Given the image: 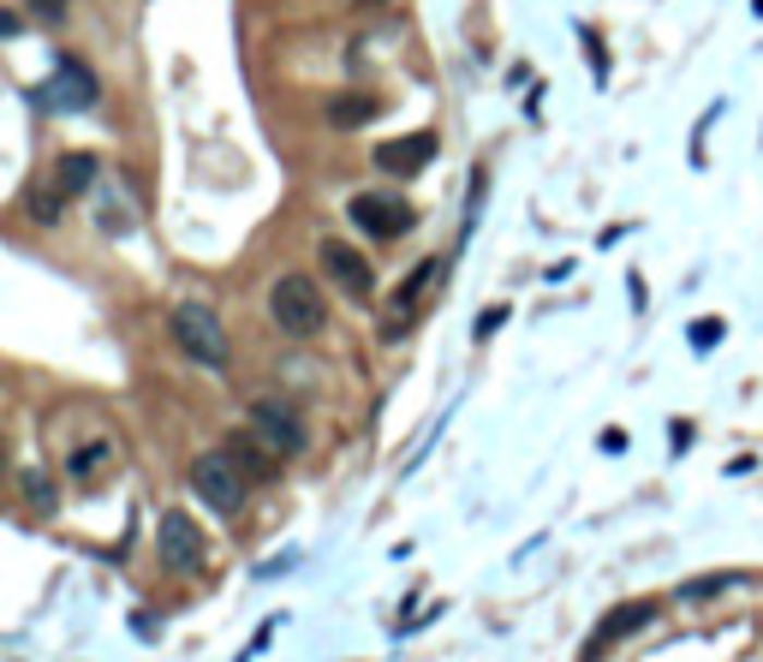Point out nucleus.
<instances>
[{
    "label": "nucleus",
    "instance_id": "nucleus-1",
    "mask_svg": "<svg viewBox=\"0 0 763 662\" xmlns=\"http://www.w3.org/2000/svg\"><path fill=\"white\" fill-rule=\"evenodd\" d=\"M168 328H173V347H180L191 364H203V371H227L233 347H227V328H221V316H215L203 299H180V304H173Z\"/></svg>",
    "mask_w": 763,
    "mask_h": 662
},
{
    "label": "nucleus",
    "instance_id": "nucleus-11",
    "mask_svg": "<svg viewBox=\"0 0 763 662\" xmlns=\"http://www.w3.org/2000/svg\"><path fill=\"white\" fill-rule=\"evenodd\" d=\"M328 125L335 132H352V125H371L376 113H382V101L376 96H359V91H347V96H328Z\"/></svg>",
    "mask_w": 763,
    "mask_h": 662
},
{
    "label": "nucleus",
    "instance_id": "nucleus-23",
    "mask_svg": "<svg viewBox=\"0 0 763 662\" xmlns=\"http://www.w3.org/2000/svg\"><path fill=\"white\" fill-rule=\"evenodd\" d=\"M752 12H758V19H763V0H752Z\"/></svg>",
    "mask_w": 763,
    "mask_h": 662
},
{
    "label": "nucleus",
    "instance_id": "nucleus-7",
    "mask_svg": "<svg viewBox=\"0 0 763 662\" xmlns=\"http://www.w3.org/2000/svg\"><path fill=\"white\" fill-rule=\"evenodd\" d=\"M316 257H323V275L347 292V299H371V292H376V269L364 263V251L347 245V239H323Z\"/></svg>",
    "mask_w": 763,
    "mask_h": 662
},
{
    "label": "nucleus",
    "instance_id": "nucleus-2",
    "mask_svg": "<svg viewBox=\"0 0 763 662\" xmlns=\"http://www.w3.org/2000/svg\"><path fill=\"white\" fill-rule=\"evenodd\" d=\"M269 316L281 323V335L311 340V335H323V323H328V299L311 275H281V281L269 287Z\"/></svg>",
    "mask_w": 763,
    "mask_h": 662
},
{
    "label": "nucleus",
    "instance_id": "nucleus-18",
    "mask_svg": "<svg viewBox=\"0 0 763 662\" xmlns=\"http://www.w3.org/2000/svg\"><path fill=\"white\" fill-rule=\"evenodd\" d=\"M24 502H31L36 514H43V507L55 514V502H60V495H55V483H48L43 472H24Z\"/></svg>",
    "mask_w": 763,
    "mask_h": 662
},
{
    "label": "nucleus",
    "instance_id": "nucleus-19",
    "mask_svg": "<svg viewBox=\"0 0 763 662\" xmlns=\"http://www.w3.org/2000/svg\"><path fill=\"white\" fill-rule=\"evenodd\" d=\"M722 335H728V328H722V316H698V323L686 328V340H692L698 352H710V347H716Z\"/></svg>",
    "mask_w": 763,
    "mask_h": 662
},
{
    "label": "nucleus",
    "instance_id": "nucleus-21",
    "mask_svg": "<svg viewBox=\"0 0 763 662\" xmlns=\"http://www.w3.org/2000/svg\"><path fill=\"white\" fill-rule=\"evenodd\" d=\"M24 7H31L36 19H48V24H60V19H66V0H24Z\"/></svg>",
    "mask_w": 763,
    "mask_h": 662
},
{
    "label": "nucleus",
    "instance_id": "nucleus-9",
    "mask_svg": "<svg viewBox=\"0 0 763 662\" xmlns=\"http://www.w3.org/2000/svg\"><path fill=\"white\" fill-rule=\"evenodd\" d=\"M156 550H161V567L168 573H191L203 567V531L191 526V514H161V531H156Z\"/></svg>",
    "mask_w": 763,
    "mask_h": 662
},
{
    "label": "nucleus",
    "instance_id": "nucleus-6",
    "mask_svg": "<svg viewBox=\"0 0 763 662\" xmlns=\"http://www.w3.org/2000/svg\"><path fill=\"white\" fill-rule=\"evenodd\" d=\"M436 275H441L436 263H417V269L388 292V311H382V323H376V335H382V340H405V335H412L417 311H424V292L436 287Z\"/></svg>",
    "mask_w": 763,
    "mask_h": 662
},
{
    "label": "nucleus",
    "instance_id": "nucleus-12",
    "mask_svg": "<svg viewBox=\"0 0 763 662\" xmlns=\"http://www.w3.org/2000/svg\"><path fill=\"white\" fill-rule=\"evenodd\" d=\"M101 180V156H90V149H72V156H60V191L66 197H84V191H96Z\"/></svg>",
    "mask_w": 763,
    "mask_h": 662
},
{
    "label": "nucleus",
    "instance_id": "nucleus-13",
    "mask_svg": "<svg viewBox=\"0 0 763 662\" xmlns=\"http://www.w3.org/2000/svg\"><path fill=\"white\" fill-rule=\"evenodd\" d=\"M656 615H663V603H651V597H644V603H627V609H615V615L603 621V639H627V633L651 627Z\"/></svg>",
    "mask_w": 763,
    "mask_h": 662
},
{
    "label": "nucleus",
    "instance_id": "nucleus-3",
    "mask_svg": "<svg viewBox=\"0 0 763 662\" xmlns=\"http://www.w3.org/2000/svg\"><path fill=\"white\" fill-rule=\"evenodd\" d=\"M191 490L203 495V507L215 514H239L245 507V466L233 460V448H209L191 460Z\"/></svg>",
    "mask_w": 763,
    "mask_h": 662
},
{
    "label": "nucleus",
    "instance_id": "nucleus-4",
    "mask_svg": "<svg viewBox=\"0 0 763 662\" xmlns=\"http://www.w3.org/2000/svg\"><path fill=\"white\" fill-rule=\"evenodd\" d=\"M96 72L84 67L78 55H60V67H55V79L48 84H36L31 101H43V108H60V113H84V108H96Z\"/></svg>",
    "mask_w": 763,
    "mask_h": 662
},
{
    "label": "nucleus",
    "instance_id": "nucleus-16",
    "mask_svg": "<svg viewBox=\"0 0 763 662\" xmlns=\"http://www.w3.org/2000/svg\"><path fill=\"white\" fill-rule=\"evenodd\" d=\"M96 221L108 227V233H132L137 215L125 209V197H113V191H108V197H96Z\"/></svg>",
    "mask_w": 763,
    "mask_h": 662
},
{
    "label": "nucleus",
    "instance_id": "nucleus-8",
    "mask_svg": "<svg viewBox=\"0 0 763 662\" xmlns=\"http://www.w3.org/2000/svg\"><path fill=\"white\" fill-rule=\"evenodd\" d=\"M251 436H257L269 454H281V460L304 454V424L287 412L281 400H257V406H251Z\"/></svg>",
    "mask_w": 763,
    "mask_h": 662
},
{
    "label": "nucleus",
    "instance_id": "nucleus-15",
    "mask_svg": "<svg viewBox=\"0 0 763 662\" xmlns=\"http://www.w3.org/2000/svg\"><path fill=\"white\" fill-rule=\"evenodd\" d=\"M233 460L245 466V478H269V472H275L269 454H263V442L251 436V430H245V436H233Z\"/></svg>",
    "mask_w": 763,
    "mask_h": 662
},
{
    "label": "nucleus",
    "instance_id": "nucleus-20",
    "mask_svg": "<svg viewBox=\"0 0 763 662\" xmlns=\"http://www.w3.org/2000/svg\"><path fill=\"white\" fill-rule=\"evenodd\" d=\"M501 323H507V304H489V311H483L477 323H472V335H477V340H489V335H495V328H501Z\"/></svg>",
    "mask_w": 763,
    "mask_h": 662
},
{
    "label": "nucleus",
    "instance_id": "nucleus-14",
    "mask_svg": "<svg viewBox=\"0 0 763 662\" xmlns=\"http://www.w3.org/2000/svg\"><path fill=\"white\" fill-rule=\"evenodd\" d=\"M113 460H120V448H113V442H84V448L72 454V478L90 483L101 472H113Z\"/></svg>",
    "mask_w": 763,
    "mask_h": 662
},
{
    "label": "nucleus",
    "instance_id": "nucleus-10",
    "mask_svg": "<svg viewBox=\"0 0 763 662\" xmlns=\"http://www.w3.org/2000/svg\"><path fill=\"white\" fill-rule=\"evenodd\" d=\"M429 156H436V132H405V137H388L371 161L382 173H393V180H412L417 168H429Z\"/></svg>",
    "mask_w": 763,
    "mask_h": 662
},
{
    "label": "nucleus",
    "instance_id": "nucleus-5",
    "mask_svg": "<svg viewBox=\"0 0 763 662\" xmlns=\"http://www.w3.org/2000/svg\"><path fill=\"white\" fill-rule=\"evenodd\" d=\"M352 221H359L371 239H405L412 221H417V209L400 197V191H359V197H352Z\"/></svg>",
    "mask_w": 763,
    "mask_h": 662
},
{
    "label": "nucleus",
    "instance_id": "nucleus-22",
    "mask_svg": "<svg viewBox=\"0 0 763 662\" xmlns=\"http://www.w3.org/2000/svg\"><path fill=\"white\" fill-rule=\"evenodd\" d=\"M603 454H627V430H603Z\"/></svg>",
    "mask_w": 763,
    "mask_h": 662
},
{
    "label": "nucleus",
    "instance_id": "nucleus-17",
    "mask_svg": "<svg viewBox=\"0 0 763 662\" xmlns=\"http://www.w3.org/2000/svg\"><path fill=\"white\" fill-rule=\"evenodd\" d=\"M60 209H66V191H31V221H48V227H55L60 221Z\"/></svg>",
    "mask_w": 763,
    "mask_h": 662
}]
</instances>
